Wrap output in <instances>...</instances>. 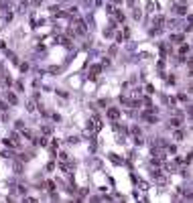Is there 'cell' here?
Segmentation results:
<instances>
[{
	"instance_id": "obj_1",
	"label": "cell",
	"mask_w": 193,
	"mask_h": 203,
	"mask_svg": "<svg viewBox=\"0 0 193 203\" xmlns=\"http://www.w3.org/2000/svg\"><path fill=\"white\" fill-rule=\"evenodd\" d=\"M118 116H120V112H118L116 108H110L108 110V118H110V120H116Z\"/></svg>"
},
{
	"instance_id": "obj_2",
	"label": "cell",
	"mask_w": 193,
	"mask_h": 203,
	"mask_svg": "<svg viewBox=\"0 0 193 203\" xmlns=\"http://www.w3.org/2000/svg\"><path fill=\"white\" fill-rule=\"evenodd\" d=\"M8 102H10V104H16V95L14 94H8Z\"/></svg>"
}]
</instances>
